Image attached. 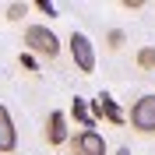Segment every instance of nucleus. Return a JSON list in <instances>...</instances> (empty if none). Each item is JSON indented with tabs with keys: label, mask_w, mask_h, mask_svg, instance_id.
Here are the masks:
<instances>
[{
	"label": "nucleus",
	"mask_w": 155,
	"mask_h": 155,
	"mask_svg": "<svg viewBox=\"0 0 155 155\" xmlns=\"http://www.w3.org/2000/svg\"><path fill=\"white\" fill-rule=\"evenodd\" d=\"M18 137H14V120L4 106H0V152H14Z\"/></svg>",
	"instance_id": "39448f33"
},
{
	"label": "nucleus",
	"mask_w": 155,
	"mask_h": 155,
	"mask_svg": "<svg viewBox=\"0 0 155 155\" xmlns=\"http://www.w3.org/2000/svg\"><path fill=\"white\" fill-rule=\"evenodd\" d=\"M74 116L81 120V127H85V130H92V116H88V109H85V102H81V99H74Z\"/></svg>",
	"instance_id": "1a4fd4ad"
},
{
	"label": "nucleus",
	"mask_w": 155,
	"mask_h": 155,
	"mask_svg": "<svg viewBox=\"0 0 155 155\" xmlns=\"http://www.w3.org/2000/svg\"><path fill=\"white\" fill-rule=\"evenodd\" d=\"M25 11H28V4H11V7H7V18L18 21V18H25Z\"/></svg>",
	"instance_id": "9d476101"
},
{
	"label": "nucleus",
	"mask_w": 155,
	"mask_h": 155,
	"mask_svg": "<svg viewBox=\"0 0 155 155\" xmlns=\"http://www.w3.org/2000/svg\"><path fill=\"white\" fill-rule=\"evenodd\" d=\"M95 113L106 116L109 124H124V113H120V106L113 102V95H99L95 99Z\"/></svg>",
	"instance_id": "0eeeda50"
},
{
	"label": "nucleus",
	"mask_w": 155,
	"mask_h": 155,
	"mask_svg": "<svg viewBox=\"0 0 155 155\" xmlns=\"http://www.w3.org/2000/svg\"><path fill=\"white\" fill-rule=\"evenodd\" d=\"M35 7H39V11H42V14H53V11H57V7H53V4H49V0H39Z\"/></svg>",
	"instance_id": "f8f14e48"
},
{
	"label": "nucleus",
	"mask_w": 155,
	"mask_h": 155,
	"mask_svg": "<svg viewBox=\"0 0 155 155\" xmlns=\"http://www.w3.org/2000/svg\"><path fill=\"white\" fill-rule=\"evenodd\" d=\"M106 39H109V49H120V46H124V32H120V28H113Z\"/></svg>",
	"instance_id": "9b49d317"
},
{
	"label": "nucleus",
	"mask_w": 155,
	"mask_h": 155,
	"mask_svg": "<svg viewBox=\"0 0 155 155\" xmlns=\"http://www.w3.org/2000/svg\"><path fill=\"white\" fill-rule=\"evenodd\" d=\"M137 67H141V71H155V49L152 46L137 49Z\"/></svg>",
	"instance_id": "6e6552de"
},
{
	"label": "nucleus",
	"mask_w": 155,
	"mask_h": 155,
	"mask_svg": "<svg viewBox=\"0 0 155 155\" xmlns=\"http://www.w3.org/2000/svg\"><path fill=\"white\" fill-rule=\"evenodd\" d=\"M71 57H74V64H78L81 74H92V71H95V49H92L88 35H81V32L71 35Z\"/></svg>",
	"instance_id": "7ed1b4c3"
},
{
	"label": "nucleus",
	"mask_w": 155,
	"mask_h": 155,
	"mask_svg": "<svg viewBox=\"0 0 155 155\" xmlns=\"http://www.w3.org/2000/svg\"><path fill=\"white\" fill-rule=\"evenodd\" d=\"M46 141H49V145H64V141H67V116H64V113H49Z\"/></svg>",
	"instance_id": "423d86ee"
},
{
	"label": "nucleus",
	"mask_w": 155,
	"mask_h": 155,
	"mask_svg": "<svg viewBox=\"0 0 155 155\" xmlns=\"http://www.w3.org/2000/svg\"><path fill=\"white\" fill-rule=\"evenodd\" d=\"M116 155H130V148H120V152H116Z\"/></svg>",
	"instance_id": "ddd939ff"
},
{
	"label": "nucleus",
	"mask_w": 155,
	"mask_h": 155,
	"mask_svg": "<svg viewBox=\"0 0 155 155\" xmlns=\"http://www.w3.org/2000/svg\"><path fill=\"white\" fill-rule=\"evenodd\" d=\"M71 148H74V155H106V141L99 130H81L71 141Z\"/></svg>",
	"instance_id": "20e7f679"
},
{
	"label": "nucleus",
	"mask_w": 155,
	"mask_h": 155,
	"mask_svg": "<svg viewBox=\"0 0 155 155\" xmlns=\"http://www.w3.org/2000/svg\"><path fill=\"white\" fill-rule=\"evenodd\" d=\"M25 42H28V49H32V53H42L46 60H53V57L60 53L57 35H53L46 25H28V28H25Z\"/></svg>",
	"instance_id": "f257e3e1"
},
{
	"label": "nucleus",
	"mask_w": 155,
	"mask_h": 155,
	"mask_svg": "<svg viewBox=\"0 0 155 155\" xmlns=\"http://www.w3.org/2000/svg\"><path fill=\"white\" fill-rule=\"evenodd\" d=\"M130 127L137 134H155V95H141L130 106Z\"/></svg>",
	"instance_id": "f03ea898"
}]
</instances>
